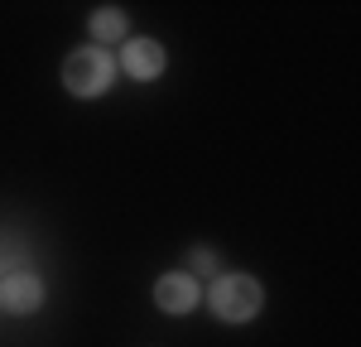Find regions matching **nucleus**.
I'll return each mask as SVG.
<instances>
[{"label":"nucleus","mask_w":361,"mask_h":347,"mask_svg":"<svg viewBox=\"0 0 361 347\" xmlns=\"http://www.w3.org/2000/svg\"><path fill=\"white\" fill-rule=\"evenodd\" d=\"M197 299H202V289H197V280L188 270H169V275L154 280V304L164 314H193Z\"/></svg>","instance_id":"nucleus-5"},{"label":"nucleus","mask_w":361,"mask_h":347,"mask_svg":"<svg viewBox=\"0 0 361 347\" xmlns=\"http://www.w3.org/2000/svg\"><path fill=\"white\" fill-rule=\"evenodd\" d=\"M121 68H126L135 83H154L169 68V54H164L159 39H126V44H121Z\"/></svg>","instance_id":"nucleus-4"},{"label":"nucleus","mask_w":361,"mask_h":347,"mask_svg":"<svg viewBox=\"0 0 361 347\" xmlns=\"http://www.w3.org/2000/svg\"><path fill=\"white\" fill-rule=\"evenodd\" d=\"M207 309L222 323H250L265 309V289L246 270H226V275H212V285H207Z\"/></svg>","instance_id":"nucleus-1"},{"label":"nucleus","mask_w":361,"mask_h":347,"mask_svg":"<svg viewBox=\"0 0 361 347\" xmlns=\"http://www.w3.org/2000/svg\"><path fill=\"white\" fill-rule=\"evenodd\" d=\"M111 83H116V58L106 49L82 44V49H73V54L63 58V87H68V97L92 102V97H102Z\"/></svg>","instance_id":"nucleus-2"},{"label":"nucleus","mask_w":361,"mask_h":347,"mask_svg":"<svg viewBox=\"0 0 361 347\" xmlns=\"http://www.w3.org/2000/svg\"><path fill=\"white\" fill-rule=\"evenodd\" d=\"M188 275H217V251H212V246H193V251H188Z\"/></svg>","instance_id":"nucleus-7"},{"label":"nucleus","mask_w":361,"mask_h":347,"mask_svg":"<svg viewBox=\"0 0 361 347\" xmlns=\"http://www.w3.org/2000/svg\"><path fill=\"white\" fill-rule=\"evenodd\" d=\"M87 29H92V44H97V49L126 44V39H130V15H126L121 5H97V10L87 15Z\"/></svg>","instance_id":"nucleus-6"},{"label":"nucleus","mask_w":361,"mask_h":347,"mask_svg":"<svg viewBox=\"0 0 361 347\" xmlns=\"http://www.w3.org/2000/svg\"><path fill=\"white\" fill-rule=\"evenodd\" d=\"M44 280L34 275V270H15V275H5L0 280V309L5 314H15V318H25V314H34L39 304H44Z\"/></svg>","instance_id":"nucleus-3"}]
</instances>
